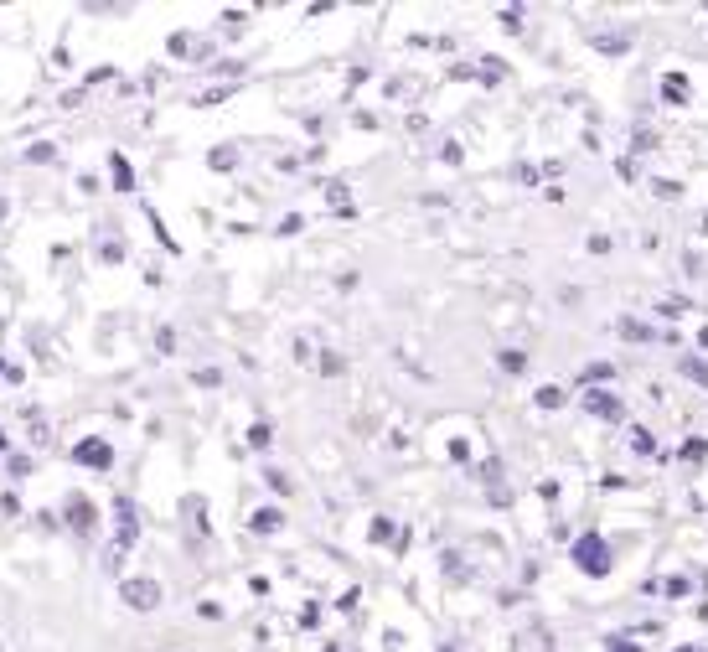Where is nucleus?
Instances as JSON below:
<instances>
[{
  "label": "nucleus",
  "instance_id": "nucleus-1",
  "mask_svg": "<svg viewBox=\"0 0 708 652\" xmlns=\"http://www.w3.org/2000/svg\"><path fill=\"white\" fill-rule=\"evenodd\" d=\"M574 554H579V565L590 570V575H605V570H610V559H605V544H600V539H579Z\"/></svg>",
  "mask_w": 708,
  "mask_h": 652
},
{
  "label": "nucleus",
  "instance_id": "nucleus-2",
  "mask_svg": "<svg viewBox=\"0 0 708 652\" xmlns=\"http://www.w3.org/2000/svg\"><path fill=\"white\" fill-rule=\"evenodd\" d=\"M156 596H161V590L150 585V580H130V585H125V601H130V606H140V611L156 606Z\"/></svg>",
  "mask_w": 708,
  "mask_h": 652
},
{
  "label": "nucleus",
  "instance_id": "nucleus-3",
  "mask_svg": "<svg viewBox=\"0 0 708 652\" xmlns=\"http://www.w3.org/2000/svg\"><path fill=\"white\" fill-rule=\"evenodd\" d=\"M78 456H83V461H99V466H104V461H109V451H104V446H83V451H78Z\"/></svg>",
  "mask_w": 708,
  "mask_h": 652
}]
</instances>
